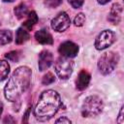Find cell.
Returning <instances> with one entry per match:
<instances>
[{
	"label": "cell",
	"instance_id": "cell-17",
	"mask_svg": "<svg viewBox=\"0 0 124 124\" xmlns=\"http://www.w3.org/2000/svg\"><path fill=\"white\" fill-rule=\"evenodd\" d=\"M13 40V34L10 30H1L0 31V46L10 44Z\"/></svg>",
	"mask_w": 124,
	"mask_h": 124
},
{
	"label": "cell",
	"instance_id": "cell-5",
	"mask_svg": "<svg viewBox=\"0 0 124 124\" xmlns=\"http://www.w3.org/2000/svg\"><path fill=\"white\" fill-rule=\"evenodd\" d=\"M74 69V62L69 57L61 56L55 62V72L60 79H68Z\"/></svg>",
	"mask_w": 124,
	"mask_h": 124
},
{
	"label": "cell",
	"instance_id": "cell-15",
	"mask_svg": "<svg viewBox=\"0 0 124 124\" xmlns=\"http://www.w3.org/2000/svg\"><path fill=\"white\" fill-rule=\"evenodd\" d=\"M28 8L24 3H20L19 5H17L15 8V15L18 19H21L25 16H27L28 15Z\"/></svg>",
	"mask_w": 124,
	"mask_h": 124
},
{
	"label": "cell",
	"instance_id": "cell-28",
	"mask_svg": "<svg viewBox=\"0 0 124 124\" xmlns=\"http://www.w3.org/2000/svg\"><path fill=\"white\" fill-rule=\"evenodd\" d=\"M2 111H3V104L0 103V116H1V114H2Z\"/></svg>",
	"mask_w": 124,
	"mask_h": 124
},
{
	"label": "cell",
	"instance_id": "cell-7",
	"mask_svg": "<svg viewBox=\"0 0 124 124\" xmlns=\"http://www.w3.org/2000/svg\"><path fill=\"white\" fill-rule=\"evenodd\" d=\"M71 19L65 12L59 13L51 20V28L56 32H63L69 28Z\"/></svg>",
	"mask_w": 124,
	"mask_h": 124
},
{
	"label": "cell",
	"instance_id": "cell-24",
	"mask_svg": "<svg viewBox=\"0 0 124 124\" xmlns=\"http://www.w3.org/2000/svg\"><path fill=\"white\" fill-rule=\"evenodd\" d=\"M55 123H66V124H70L71 123V120L68 119V118H66V117H60V118H58L55 121Z\"/></svg>",
	"mask_w": 124,
	"mask_h": 124
},
{
	"label": "cell",
	"instance_id": "cell-4",
	"mask_svg": "<svg viewBox=\"0 0 124 124\" xmlns=\"http://www.w3.org/2000/svg\"><path fill=\"white\" fill-rule=\"evenodd\" d=\"M118 61H119V55L117 52L114 51L105 52L99 58L98 61V68L100 73L105 76L110 74L117 66Z\"/></svg>",
	"mask_w": 124,
	"mask_h": 124
},
{
	"label": "cell",
	"instance_id": "cell-3",
	"mask_svg": "<svg viewBox=\"0 0 124 124\" xmlns=\"http://www.w3.org/2000/svg\"><path fill=\"white\" fill-rule=\"evenodd\" d=\"M104 108L103 101L98 96H89L85 98L81 106V114L83 117H95L99 115Z\"/></svg>",
	"mask_w": 124,
	"mask_h": 124
},
{
	"label": "cell",
	"instance_id": "cell-12",
	"mask_svg": "<svg viewBox=\"0 0 124 124\" xmlns=\"http://www.w3.org/2000/svg\"><path fill=\"white\" fill-rule=\"evenodd\" d=\"M90 78H91V77H90V74H89L87 71H85V70L80 71L79 74H78V76L77 81H76V83H77V88H78V90H83V89H85V88L88 86L89 82H90Z\"/></svg>",
	"mask_w": 124,
	"mask_h": 124
},
{
	"label": "cell",
	"instance_id": "cell-16",
	"mask_svg": "<svg viewBox=\"0 0 124 124\" xmlns=\"http://www.w3.org/2000/svg\"><path fill=\"white\" fill-rule=\"evenodd\" d=\"M10 73V65L6 60H0V81L6 79Z\"/></svg>",
	"mask_w": 124,
	"mask_h": 124
},
{
	"label": "cell",
	"instance_id": "cell-6",
	"mask_svg": "<svg viewBox=\"0 0 124 124\" xmlns=\"http://www.w3.org/2000/svg\"><path fill=\"white\" fill-rule=\"evenodd\" d=\"M116 40L115 33L111 30L102 31L95 40V47L98 50H103L111 46Z\"/></svg>",
	"mask_w": 124,
	"mask_h": 124
},
{
	"label": "cell",
	"instance_id": "cell-1",
	"mask_svg": "<svg viewBox=\"0 0 124 124\" xmlns=\"http://www.w3.org/2000/svg\"><path fill=\"white\" fill-rule=\"evenodd\" d=\"M31 69L26 66L18 67L8 80L5 88V98L11 102H16L29 88L31 81Z\"/></svg>",
	"mask_w": 124,
	"mask_h": 124
},
{
	"label": "cell",
	"instance_id": "cell-2",
	"mask_svg": "<svg viewBox=\"0 0 124 124\" xmlns=\"http://www.w3.org/2000/svg\"><path fill=\"white\" fill-rule=\"evenodd\" d=\"M61 107L59 94L54 90L44 91L34 108V116L39 121H47L52 118Z\"/></svg>",
	"mask_w": 124,
	"mask_h": 124
},
{
	"label": "cell",
	"instance_id": "cell-27",
	"mask_svg": "<svg viewBox=\"0 0 124 124\" xmlns=\"http://www.w3.org/2000/svg\"><path fill=\"white\" fill-rule=\"evenodd\" d=\"M97 1H98L99 4H101V5H105V4L108 3L110 0H97Z\"/></svg>",
	"mask_w": 124,
	"mask_h": 124
},
{
	"label": "cell",
	"instance_id": "cell-14",
	"mask_svg": "<svg viewBox=\"0 0 124 124\" xmlns=\"http://www.w3.org/2000/svg\"><path fill=\"white\" fill-rule=\"evenodd\" d=\"M37 21H38V16H37L36 12L31 11V12L28 13V15H27V19L24 21L23 25H24L28 30H31V29L34 27V25L37 23Z\"/></svg>",
	"mask_w": 124,
	"mask_h": 124
},
{
	"label": "cell",
	"instance_id": "cell-25",
	"mask_svg": "<svg viewBox=\"0 0 124 124\" xmlns=\"http://www.w3.org/2000/svg\"><path fill=\"white\" fill-rule=\"evenodd\" d=\"M14 123L15 122V120L12 118V116L11 115H8V116H6V118L4 119V123Z\"/></svg>",
	"mask_w": 124,
	"mask_h": 124
},
{
	"label": "cell",
	"instance_id": "cell-26",
	"mask_svg": "<svg viewBox=\"0 0 124 124\" xmlns=\"http://www.w3.org/2000/svg\"><path fill=\"white\" fill-rule=\"evenodd\" d=\"M29 113H30V108H28V109H27V111L25 112V115H24V119H22V122H27V121H28Z\"/></svg>",
	"mask_w": 124,
	"mask_h": 124
},
{
	"label": "cell",
	"instance_id": "cell-18",
	"mask_svg": "<svg viewBox=\"0 0 124 124\" xmlns=\"http://www.w3.org/2000/svg\"><path fill=\"white\" fill-rule=\"evenodd\" d=\"M54 80H55V78H54L53 74L48 72V73H46V74L43 77L42 83H43L44 85H48V84H50V83L54 82Z\"/></svg>",
	"mask_w": 124,
	"mask_h": 124
},
{
	"label": "cell",
	"instance_id": "cell-23",
	"mask_svg": "<svg viewBox=\"0 0 124 124\" xmlns=\"http://www.w3.org/2000/svg\"><path fill=\"white\" fill-rule=\"evenodd\" d=\"M123 114H124V107L122 106L121 108H120V111H119V116L117 118V122L119 124H122L124 122V116H123Z\"/></svg>",
	"mask_w": 124,
	"mask_h": 124
},
{
	"label": "cell",
	"instance_id": "cell-9",
	"mask_svg": "<svg viewBox=\"0 0 124 124\" xmlns=\"http://www.w3.org/2000/svg\"><path fill=\"white\" fill-rule=\"evenodd\" d=\"M52 61H53L52 53L49 50H43L39 54V62H38L39 70L41 72L46 71L50 67V65L52 64Z\"/></svg>",
	"mask_w": 124,
	"mask_h": 124
},
{
	"label": "cell",
	"instance_id": "cell-8",
	"mask_svg": "<svg viewBox=\"0 0 124 124\" xmlns=\"http://www.w3.org/2000/svg\"><path fill=\"white\" fill-rule=\"evenodd\" d=\"M58 51H59V53L62 56L73 58V57H75L78 54V46L75 43L70 42V41H67V42H64V43H62L60 45V46L58 48Z\"/></svg>",
	"mask_w": 124,
	"mask_h": 124
},
{
	"label": "cell",
	"instance_id": "cell-20",
	"mask_svg": "<svg viewBox=\"0 0 124 124\" xmlns=\"http://www.w3.org/2000/svg\"><path fill=\"white\" fill-rule=\"evenodd\" d=\"M84 22H85V16H84L82 13L78 14V15L76 16L75 19H74V23H75V25L79 27V26H82V25L84 24Z\"/></svg>",
	"mask_w": 124,
	"mask_h": 124
},
{
	"label": "cell",
	"instance_id": "cell-29",
	"mask_svg": "<svg viewBox=\"0 0 124 124\" xmlns=\"http://www.w3.org/2000/svg\"><path fill=\"white\" fill-rule=\"evenodd\" d=\"M4 2H14L15 0H3Z\"/></svg>",
	"mask_w": 124,
	"mask_h": 124
},
{
	"label": "cell",
	"instance_id": "cell-19",
	"mask_svg": "<svg viewBox=\"0 0 124 124\" xmlns=\"http://www.w3.org/2000/svg\"><path fill=\"white\" fill-rule=\"evenodd\" d=\"M6 58L12 62H17L19 60V57H20V54L18 51L16 50H14V51H11V52H8L6 55Z\"/></svg>",
	"mask_w": 124,
	"mask_h": 124
},
{
	"label": "cell",
	"instance_id": "cell-13",
	"mask_svg": "<svg viewBox=\"0 0 124 124\" xmlns=\"http://www.w3.org/2000/svg\"><path fill=\"white\" fill-rule=\"evenodd\" d=\"M30 39V35L29 33L23 29V28H18L16 30V43L17 45H22L25 42H27Z\"/></svg>",
	"mask_w": 124,
	"mask_h": 124
},
{
	"label": "cell",
	"instance_id": "cell-11",
	"mask_svg": "<svg viewBox=\"0 0 124 124\" xmlns=\"http://www.w3.org/2000/svg\"><path fill=\"white\" fill-rule=\"evenodd\" d=\"M35 39L37 42L43 45H51L53 43V39L51 34L46 29H41L35 33Z\"/></svg>",
	"mask_w": 124,
	"mask_h": 124
},
{
	"label": "cell",
	"instance_id": "cell-21",
	"mask_svg": "<svg viewBox=\"0 0 124 124\" xmlns=\"http://www.w3.org/2000/svg\"><path fill=\"white\" fill-rule=\"evenodd\" d=\"M63 0H45V4L48 8H56L58 7Z\"/></svg>",
	"mask_w": 124,
	"mask_h": 124
},
{
	"label": "cell",
	"instance_id": "cell-10",
	"mask_svg": "<svg viewBox=\"0 0 124 124\" xmlns=\"http://www.w3.org/2000/svg\"><path fill=\"white\" fill-rule=\"evenodd\" d=\"M122 12H123L122 6L119 3L113 4L112 7H111V9H110V11H109L108 16V21L110 23H112V24H118L121 21Z\"/></svg>",
	"mask_w": 124,
	"mask_h": 124
},
{
	"label": "cell",
	"instance_id": "cell-22",
	"mask_svg": "<svg viewBox=\"0 0 124 124\" xmlns=\"http://www.w3.org/2000/svg\"><path fill=\"white\" fill-rule=\"evenodd\" d=\"M84 0H68L69 4L74 8V9H78L82 6Z\"/></svg>",
	"mask_w": 124,
	"mask_h": 124
}]
</instances>
